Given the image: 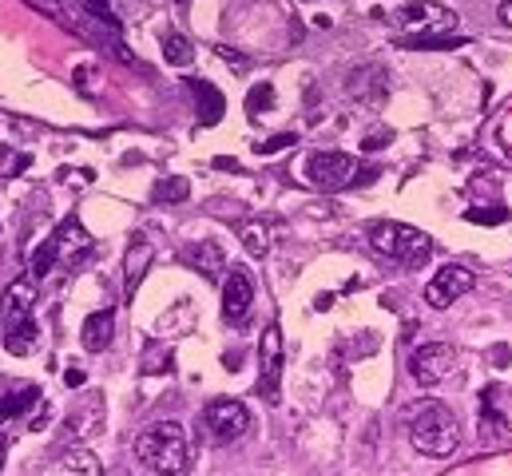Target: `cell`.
Segmentation results:
<instances>
[{"label": "cell", "mask_w": 512, "mask_h": 476, "mask_svg": "<svg viewBox=\"0 0 512 476\" xmlns=\"http://www.w3.org/2000/svg\"><path fill=\"white\" fill-rule=\"evenodd\" d=\"M135 461L155 476H183L187 473V461H191V445H187L183 425L179 421L147 425L135 437Z\"/></svg>", "instance_id": "6da1fadb"}, {"label": "cell", "mask_w": 512, "mask_h": 476, "mask_svg": "<svg viewBox=\"0 0 512 476\" xmlns=\"http://www.w3.org/2000/svg\"><path fill=\"white\" fill-rule=\"evenodd\" d=\"M36 290H32V278H20L4 290V302H0V342L4 350L16 357L32 354L36 342H40V330H36Z\"/></svg>", "instance_id": "7a4b0ae2"}, {"label": "cell", "mask_w": 512, "mask_h": 476, "mask_svg": "<svg viewBox=\"0 0 512 476\" xmlns=\"http://www.w3.org/2000/svg\"><path fill=\"white\" fill-rule=\"evenodd\" d=\"M409 441H413V449L421 457H449L461 445V421L453 417L449 405L425 401L409 417Z\"/></svg>", "instance_id": "3957f363"}, {"label": "cell", "mask_w": 512, "mask_h": 476, "mask_svg": "<svg viewBox=\"0 0 512 476\" xmlns=\"http://www.w3.org/2000/svg\"><path fill=\"white\" fill-rule=\"evenodd\" d=\"M88 250H92V238L84 231V223H80L76 215H68V219L52 231V238H44V246L32 254V278H48L56 262L76 266Z\"/></svg>", "instance_id": "277c9868"}, {"label": "cell", "mask_w": 512, "mask_h": 476, "mask_svg": "<svg viewBox=\"0 0 512 476\" xmlns=\"http://www.w3.org/2000/svg\"><path fill=\"white\" fill-rule=\"evenodd\" d=\"M370 246L378 254H385V258L401 262V266H421L433 254V238L425 235V231L405 227V223H389V219L370 227Z\"/></svg>", "instance_id": "5b68a950"}, {"label": "cell", "mask_w": 512, "mask_h": 476, "mask_svg": "<svg viewBox=\"0 0 512 476\" xmlns=\"http://www.w3.org/2000/svg\"><path fill=\"white\" fill-rule=\"evenodd\" d=\"M374 171H366L354 155L346 151H314L306 159V179L318 187V191H346V187H358L366 183Z\"/></svg>", "instance_id": "8992f818"}, {"label": "cell", "mask_w": 512, "mask_h": 476, "mask_svg": "<svg viewBox=\"0 0 512 476\" xmlns=\"http://www.w3.org/2000/svg\"><path fill=\"white\" fill-rule=\"evenodd\" d=\"M247 429H251V409L235 397H215L203 409V433L211 445H231V441L247 437Z\"/></svg>", "instance_id": "52a82bcc"}, {"label": "cell", "mask_w": 512, "mask_h": 476, "mask_svg": "<svg viewBox=\"0 0 512 476\" xmlns=\"http://www.w3.org/2000/svg\"><path fill=\"white\" fill-rule=\"evenodd\" d=\"M397 28H405V36H445L457 28V12L433 0H409L393 12Z\"/></svg>", "instance_id": "ba28073f"}, {"label": "cell", "mask_w": 512, "mask_h": 476, "mask_svg": "<svg viewBox=\"0 0 512 476\" xmlns=\"http://www.w3.org/2000/svg\"><path fill=\"white\" fill-rule=\"evenodd\" d=\"M278 381H282V326L270 322L262 330V342H258V397L274 405Z\"/></svg>", "instance_id": "9c48e42d"}, {"label": "cell", "mask_w": 512, "mask_h": 476, "mask_svg": "<svg viewBox=\"0 0 512 476\" xmlns=\"http://www.w3.org/2000/svg\"><path fill=\"white\" fill-rule=\"evenodd\" d=\"M255 306V278L247 274V266H227L223 278V322L227 326H243L251 318Z\"/></svg>", "instance_id": "30bf717a"}, {"label": "cell", "mask_w": 512, "mask_h": 476, "mask_svg": "<svg viewBox=\"0 0 512 476\" xmlns=\"http://www.w3.org/2000/svg\"><path fill=\"white\" fill-rule=\"evenodd\" d=\"M477 286V274L469 270V266H441L437 270V278L425 286V302L433 306V310H449L457 298H465L469 290Z\"/></svg>", "instance_id": "8fae6325"}, {"label": "cell", "mask_w": 512, "mask_h": 476, "mask_svg": "<svg viewBox=\"0 0 512 476\" xmlns=\"http://www.w3.org/2000/svg\"><path fill=\"white\" fill-rule=\"evenodd\" d=\"M453 365H457V350H453L449 342H429V346H421L417 354L409 357V373H413L417 385H437V381H445V377L453 373Z\"/></svg>", "instance_id": "7c38bea8"}, {"label": "cell", "mask_w": 512, "mask_h": 476, "mask_svg": "<svg viewBox=\"0 0 512 476\" xmlns=\"http://www.w3.org/2000/svg\"><path fill=\"white\" fill-rule=\"evenodd\" d=\"M346 92H350V100L362 104V108H382L385 96H389L385 68L382 64H362V68H354L350 80H346Z\"/></svg>", "instance_id": "4fadbf2b"}, {"label": "cell", "mask_w": 512, "mask_h": 476, "mask_svg": "<svg viewBox=\"0 0 512 476\" xmlns=\"http://www.w3.org/2000/svg\"><path fill=\"white\" fill-rule=\"evenodd\" d=\"M183 262L191 270H199L203 278H219L227 270V254H223V246L215 238H199V242L183 246Z\"/></svg>", "instance_id": "5bb4252c"}, {"label": "cell", "mask_w": 512, "mask_h": 476, "mask_svg": "<svg viewBox=\"0 0 512 476\" xmlns=\"http://www.w3.org/2000/svg\"><path fill=\"white\" fill-rule=\"evenodd\" d=\"M112 338H116V310H96V314L84 318L80 342H84L88 354H104L112 346Z\"/></svg>", "instance_id": "9a60e30c"}, {"label": "cell", "mask_w": 512, "mask_h": 476, "mask_svg": "<svg viewBox=\"0 0 512 476\" xmlns=\"http://www.w3.org/2000/svg\"><path fill=\"white\" fill-rule=\"evenodd\" d=\"M151 258H155V246L147 238H135L128 246V254H124V298H135V290H139Z\"/></svg>", "instance_id": "2e32d148"}, {"label": "cell", "mask_w": 512, "mask_h": 476, "mask_svg": "<svg viewBox=\"0 0 512 476\" xmlns=\"http://www.w3.org/2000/svg\"><path fill=\"white\" fill-rule=\"evenodd\" d=\"M36 405H40V385H16V389H8L4 401H0V425L24 417V413L36 409Z\"/></svg>", "instance_id": "e0dca14e"}, {"label": "cell", "mask_w": 512, "mask_h": 476, "mask_svg": "<svg viewBox=\"0 0 512 476\" xmlns=\"http://www.w3.org/2000/svg\"><path fill=\"white\" fill-rule=\"evenodd\" d=\"M191 92H195V100H199V119H203V123H219V119H223L227 100H223V92H219L215 84H207V80H191Z\"/></svg>", "instance_id": "ac0fdd59"}, {"label": "cell", "mask_w": 512, "mask_h": 476, "mask_svg": "<svg viewBox=\"0 0 512 476\" xmlns=\"http://www.w3.org/2000/svg\"><path fill=\"white\" fill-rule=\"evenodd\" d=\"M60 476H104V469H100V461H96L92 449H80V445H76V449L64 453Z\"/></svg>", "instance_id": "d6986e66"}, {"label": "cell", "mask_w": 512, "mask_h": 476, "mask_svg": "<svg viewBox=\"0 0 512 476\" xmlns=\"http://www.w3.org/2000/svg\"><path fill=\"white\" fill-rule=\"evenodd\" d=\"M239 238H243V246H247V254L251 258H266L270 254V223H262V219H251V223H243L239 227Z\"/></svg>", "instance_id": "ffe728a7"}, {"label": "cell", "mask_w": 512, "mask_h": 476, "mask_svg": "<svg viewBox=\"0 0 512 476\" xmlns=\"http://www.w3.org/2000/svg\"><path fill=\"white\" fill-rule=\"evenodd\" d=\"M163 56H167V64H175V68H187V64L195 60V48H191V40H187V36H179V32H167V36H163Z\"/></svg>", "instance_id": "44dd1931"}, {"label": "cell", "mask_w": 512, "mask_h": 476, "mask_svg": "<svg viewBox=\"0 0 512 476\" xmlns=\"http://www.w3.org/2000/svg\"><path fill=\"white\" fill-rule=\"evenodd\" d=\"M187 195H191V183H187L183 175L159 179V183H155V191H151V199H155V203H183Z\"/></svg>", "instance_id": "7402d4cb"}, {"label": "cell", "mask_w": 512, "mask_h": 476, "mask_svg": "<svg viewBox=\"0 0 512 476\" xmlns=\"http://www.w3.org/2000/svg\"><path fill=\"white\" fill-rule=\"evenodd\" d=\"M270 108H274V88L262 80V84H255V88L247 92V116L258 119L262 112H270Z\"/></svg>", "instance_id": "603a6c76"}, {"label": "cell", "mask_w": 512, "mask_h": 476, "mask_svg": "<svg viewBox=\"0 0 512 476\" xmlns=\"http://www.w3.org/2000/svg\"><path fill=\"white\" fill-rule=\"evenodd\" d=\"M290 143H298V139H294V135H270L266 143H258L255 151H258V155H274V151H286Z\"/></svg>", "instance_id": "cb8c5ba5"}, {"label": "cell", "mask_w": 512, "mask_h": 476, "mask_svg": "<svg viewBox=\"0 0 512 476\" xmlns=\"http://www.w3.org/2000/svg\"><path fill=\"white\" fill-rule=\"evenodd\" d=\"M465 219H469V223H505L509 211H505V207H493V211H469Z\"/></svg>", "instance_id": "d4e9b609"}, {"label": "cell", "mask_w": 512, "mask_h": 476, "mask_svg": "<svg viewBox=\"0 0 512 476\" xmlns=\"http://www.w3.org/2000/svg\"><path fill=\"white\" fill-rule=\"evenodd\" d=\"M16 167H28V155H12L8 147H0V171H16Z\"/></svg>", "instance_id": "484cf974"}, {"label": "cell", "mask_w": 512, "mask_h": 476, "mask_svg": "<svg viewBox=\"0 0 512 476\" xmlns=\"http://www.w3.org/2000/svg\"><path fill=\"white\" fill-rule=\"evenodd\" d=\"M84 4H88V8H96L104 20H112V12H108V8H112V0H84Z\"/></svg>", "instance_id": "4316f807"}, {"label": "cell", "mask_w": 512, "mask_h": 476, "mask_svg": "<svg viewBox=\"0 0 512 476\" xmlns=\"http://www.w3.org/2000/svg\"><path fill=\"white\" fill-rule=\"evenodd\" d=\"M382 139H389V131H378V135H366V143H362V147H366V151H374V147H385Z\"/></svg>", "instance_id": "83f0119b"}, {"label": "cell", "mask_w": 512, "mask_h": 476, "mask_svg": "<svg viewBox=\"0 0 512 476\" xmlns=\"http://www.w3.org/2000/svg\"><path fill=\"white\" fill-rule=\"evenodd\" d=\"M64 381H68L72 389H76V385H84V369H68V373H64Z\"/></svg>", "instance_id": "f1b7e54d"}, {"label": "cell", "mask_w": 512, "mask_h": 476, "mask_svg": "<svg viewBox=\"0 0 512 476\" xmlns=\"http://www.w3.org/2000/svg\"><path fill=\"white\" fill-rule=\"evenodd\" d=\"M501 20L512 28V0H505V4H501Z\"/></svg>", "instance_id": "f546056e"}, {"label": "cell", "mask_w": 512, "mask_h": 476, "mask_svg": "<svg viewBox=\"0 0 512 476\" xmlns=\"http://www.w3.org/2000/svg\"><path fill=\"white\" fill-rule=\"evenodd\" d=\"M4 457H8V441L0 437V469H4Z\"/></svg>", "instance_id": "4dcf8cb0"}, {"label": "cell", "mask_w": 512, "mask_h": 476, "mask_svg": "<svg viewBox=\"0 0 512 476\" xmlns=\"http://www.w3.org/2000/svg\"><path fill=\"white\" fill-rule=\"evenodd\" d=\"M179 4H187V0H179Z\"/></svg>", "instance_id": "1f68e13d"}]
</instances>
